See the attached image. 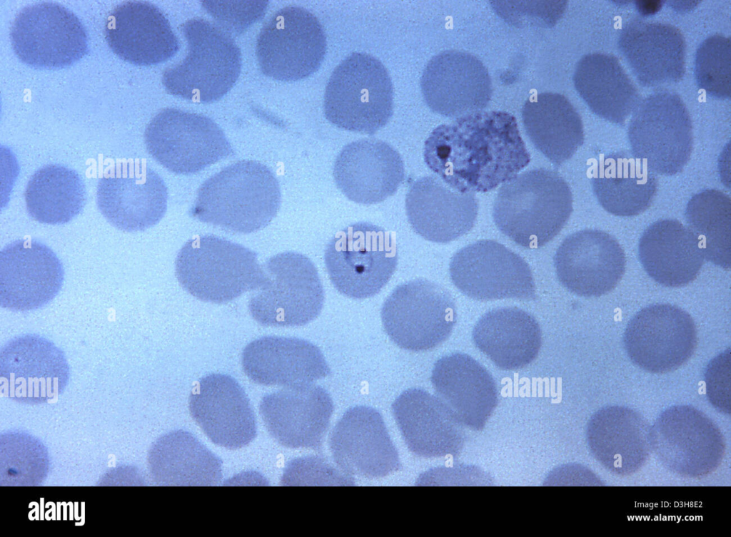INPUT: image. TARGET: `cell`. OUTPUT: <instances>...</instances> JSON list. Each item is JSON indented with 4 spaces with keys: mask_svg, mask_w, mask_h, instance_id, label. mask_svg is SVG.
Returning a JSON list of instances; mask_svg holds the SVG:
<instances>
[{
    "mask_svg": "<svg viewBox=\"0 0 731 537\" xmlns=\"http://www.w3.org/2000/svg\"><path fill=\"white\" fill-rule=\"evenodd\" d=\"M281 205L273 173L256 160L229 165L199 187L191 215L236 233H251L268 225Z\"/></svg>",
    "mask_w": 731,
    "mask_h": 537,
    "instance_id": "obj_2",
    "label": "cell"
},
{
    "mask_svg": "<svg viewBox=\"0 0 731 537\" xmlns=\"http://www.w3.org/2000/svg\"><path fill=\"white\" fill-rule=\"evenodd\" d=\"M241 363L251 380L266 386L313 384L331 372L321 349L297 337L266 336L256 339L243 349Z\"/></svg>",
    "mask_w": 731,
    "mask_h": 537,
    "instance_id": "obj_27",
    "label": "cell"
},
{
    "mask_svg": "<svg viewBox=\"0 0 731 537\" xmlns=\"http://www.w3.org/2000/svg\"><path fill=\"white\" fill-rule=\"evenodd\" d=\"M473 193H461L436 176L415 180L405 197V210L413 230L438 243L453 241L467 233L478 214Z\"/></svg>",
    "mask_w": 731,
    "mask_h": 537,
    "instance_id": "obj_29",
    "label": "cell"
},
{
    "mask_svg": "<svg viewBox=\"0 0 731 537\" xmlns=\"http://www.w3.org/2000/svg\"><path fill=\"white\" fill-rule=\"evenodd\" d=\"M405 177L403 161L388 143L363 138L345 145L333 166V178L350 200L376 204L393 195Z\"/></svg>",
    "mask_w": 731,
    "mask_h": 537,
    "instance_id": "obj_25",
    "label": "cell"
},
{
    "mask_svg": "<svg viewBox=\"0 0 731 537\" xmlns=\"http://www.w3.org/2000/svg\"><path fill=\"white\" fill-rule=\"evenodd\" d=\"M651 451L668 470L678 475L705 476L720 466L725 450L717 425L689 405L664 410L650 427Z\"/></svg>",
    "mask_w": 731,
    "mask_h": 537,
    "instance_id": "obj_13",
    "label": "cell"
},
{
    "mask_svg": "<svg viewBox=\"0 0 731 537\" xmlns=\"http://www.w3.org/2000/svg\"><path fill=\"white\" fill-rule=\"evenodd\" d=\"M144 139L153 158L176 174L196 173L232 153L225 133L213 120L176 108L156 115Z\"/></svg>",
    "mask_w": 731,
    "mask_h": 537,
    "instance_id": "obj_11",
    "label": "cell"
},
{
    "mask_svg": "<svg viewBox=\"0 0 731 537\" xmlns=\"http://www.w3.org/2000/svg\"><path fill=\"white\" fill-rule=\"evenodd\" d=\"M64 280L61 262L53 250L34 240H15L0 252V306L28 312L49 303Z\"/></svg>",
    "mask_w": 731,
    "mask_h": 537,
    "instance_id": "obj_18",
    "label": "cell"
},
{
    "mask_svg": "<svg viewBox=\"0 0 731 537\" xmlns=\"http://www.w3.org/2000/svg\"><path fill=\"white\" fill-rule=\"evenodd\" d=\"M324 259L338 292L351 298H368L376 295L395 270V237L372 223H353L336 233L326 246Z\"/></svg>",
    "mask_w": 731,
    "mask_h": 537,
    "instance_id": "obj_8",
    "label": "cell"
},
{
    "mask_svg": "<svg viewBox=\"0 0 731 537\" xmlns=\"http://www.w3.org/2000/svg\"><path fill=\"white\" fill-rule=\"evenodd\" d=\"M331 397L314 384L284 387L266 394L259 409L271 436L289 448H312L322 441L333 412Z\"/></svg>",
    "mask_w": 731,
    "mask_h": 537,
    "instance_id": "obj_26",
    "label": "cell"
},
{
    "mask_svg": "<svg viewBox=\"0 0 731 537\" xmlns=\"http://www.w3.org/2000/svg\"><path fill=\"white\" fill-rule=\"evenodd\" d=\"M627 136L632 154L654 173L675 175L691 156V118L682 98L673 92L661 91L641 100L632 113Z\"/></svg>",
    "mask_w": 731,
    "mask_h": 537,
    "instance_id": "obj_9",
    "label": "cell"
},
{
    "mask_svg": "<svg viewBox=\"0 0 731 537\" xmlns=\"http://www.w3.org/2000/svg\"><path fill=\"white\" fill-rule=\"evenodd\" d=\"M176 275L182 287L198 300L230 302L254 290L263 279L255 252L212 235L195 237L176 259Z\"/></svg>",
    "mask_w": 731,
    "mask_h": 537,
    "instance_id": "obj_4",
    "label": "cell"
},
{
    "mask_svg": "<svg viewBox=\"0 0 731 537\" xmlns=\"http://www.w3.org/2000/svg\"><path fill=\"white\" fill-rule=\"evenodd\" d=\"M268 1H203L224 31L241 34L265 14Z\"/></svg>",
    "mask_w": 731,
    "mask_h": 537,
    "instance_id": "obj_42",
    "label": "cell"
},
{
    "mask_svg": "<svg viewBox=\"0 0 731 537\" xmlns=\"http://www.w3.org/2000/svg\"><path fill=\"white\" fill-rule=\"evenodd\" d=\"M472 335L477 348L503 370H516L530 364L538 357L542 344L537 320L525 310L513 307L485 313Z\"/></svg>",
    "mask_w": 731,
    "mask_h": 537,
    "instance_id": "obj_34",
    "label": "cell"
},
{
    "mask_svg": "<svg viewBox=\"0 0 731 537\" xmlns=\"http://www.w3.org/2000/svg\"><path fill=\"white\" fill-rule=\"evenodd\" d=\"M522 118L534 146L555 165L569 160L583 143L581 118L561 94L545 92L530 98L523 107Z\"/></svg>",
    "mask_w": 731,
    "mask_h": 537,
    "instance_id": "obj_36",
    "label": "cell"
},
{
    "mask_svg": "<svg viewBox=\"0 0 731 537\" xmlns=\"http://www.w3.org/2000/svg\"><path fill=\"white\" fill-rule=\"evenodd\" d=\"M11 41L19 58L39 68L66 67L88 51V36L79 19L49 1L29 4L16 16Z\"/></svg>",
    "mask_w": 731,
    "mask_h": 537,
    "instance_id": "obj_14",
    "label": "cell"
},
{
    "mask_svg": "<svg viewBox=\"0 0 731 537\" xmlns=\"http://www.w3.org/2000/svg\"><path fill=\"white\" fill-rule=\"evenodd\" d=\"M423 158L448 185L473 193L508 181L530 160L515 118L504 111L478 112L438 126L425 142Z\"/></svg>",
    "mask_w": 731,
    "mask_h": 537,
    "instance_id": "obj_1",
    "label": "cell"
},
{
    "mask_svg": "<svg viewBox=\"0 0 731 537\" xmlns=\"http://www.w3.org/2000/svg\"><path fill=\"white\" fill-rule=\"evenodd\" d=\"M188 53L163 73L162 83L171 94L195 103H210L227 93L241 72V51L230 35L203 19L181 26Z\"/></svg>",
    "mask_w": 731,
    "mask_h": 537,
    "instance_id": "obj_6",
    "label": "cell"
},
{
    "mask_svg": "<svg viewBox=\"0 0 731 537\" xmlns=\"http://www.w3.org/2000/svg\"><path fill=\"white\" fill-rule=\"evenodd\" d=\"M618 47L643 87L673 84L684 76L685 40L681 31L672 24L632 19L620 33Z\"/></svg>",
    "mask_w": 731,
    "mask_h": 537,
    "instance_id": "obj_24",
    "label": "cell"
},
{
    "mask_svg": "<svg viewBox=\"0 0 731 537\" xmlns=\"http://www.w3.org/2000/svg\"><path fill=\"white\" fill-rule=\"evenodd\" d=\"M554 266L561 285L581 297H599L612 290L622 279L626 259L611 235L599 230L577 231L561 242Z\"/></svg>",
    "mask_w": 731,
    "mask_h": 537,
    "instance_id": "obj_20",
    "label": "cell"
},
{
    "mask_svg": "<svg viewBox=\"0 0 731 537\" xmlns=\"http://www.w3.org/2000/svg\"><path fill=\"white\" fill-rule=\"evenodd\" d=\"M393 111V88L384 65L373 56L353 52L333 70L327 83L323 112L338 128L373 134Z\"/></svg>",
    "mask_w": 731,
    "mask_h": 537,
    "instance_id": "obj_5",
    "label": "cell"
},
{
    "mask_svg": "<svg viewBox=\"0 0 731 537\" xmlns=\"http://www.w3.org/2000/svg\"><path fill=\"white\" fill-rule=\"evenodd\" d=\"M263 279L248 302L252 317L271 327L305 325L320 314L324 291L313 262L295 252L278 253L262 266Z\"/></svg>",
    "mask_w": 731,
    "mask_h": 537,
    "instance_id": "obj_7",
    "label": "cell"
},
{
    "mask_svg": "<svg viewBox=\"0 0 731 537\" xmlns=\"http://www.w3.org/2000/svg\"><path fill=\"white\" fill-rule=\"evenodd\" d=\"M420 88L433 112L458 118L485 108L493 91L482 61L458 50L444 51L431 58L423 70Z\"/></svg>",
    "mask_w": 731,
    "mask_h": 537,
    "instance_id": "obj_19",
    "label": "cell"
},
{
    "mask_svg": "<svg viewBox=\"0 0 731 537\" xmlns=\"http://www.w3.org/2000/svg\"><path fill=\"white\" fill-rule=\"evenodd\" d=\"M650 431L638 412L609 406L590 418L586 439L590 453L604 468L616 475L627 476L638 471L649 457Z\"/></svg>",
    "mask_w": 731,
    "mask_h": 537,
    "instance_id": "obj_32",
    "label": "cell"
},
{
    "mask_svg": "<svg viewBox=\"0 0 731 537\" xmlns=\"http://www.w3.org/2000/svg\"><path fill=\"white\" fill-rule=\"evenodd\" d=\"M63 350L37 334H24L6 342L0 349L2 392L9 397L42 401L62 391L69 378Z\"/></svg>",
    "mask_w": 731,
    "mask_h": 537,
    "instance_id": "obj_21",
    "label": "cell"
},
{
    "mask_svg": "<svg viewBox=\"0 0 731 537\" xmlns=\"http://www.w3.org/2000/svg\"><path fill=\"white\" fill-rule=\"evenodd\" d=\"M392 411L408 447L415 454L455 455L463 447V426L437 396L419 388L408 389L395 399Z\"/></svg>",
    "mask_w": 731,
    "mask_h": 537,
    "instance_id": "obj_31",
    "label": "cell"
},
{
    "mask_svg": "<svg viewBox=\"0 0 731 537\" xmlns=\"http://www.w3.org/2000/svg\"><path fill=\"white\" fill-rule=\"evenodd\" d=\"M167 200L163 180L142 160L116 163L104 171L97 185L99 210L124 231H141L157 224L166 211Z\"/></svg>",
    "mask_w": 731,
    "mask_h": 537,
    "instance_id": "obj_16",
    "label": "cell"
},
{
    "mask_svg": "<svg viewBox=\"0 0 731 537\" xmlns=\"http://www.w3.org/2000/svg\"><path fill=\"white\" fill-rule=\"evenodd\" d=\"M431 383L437 397L463 427L481 430L498 404L492 375L466 354L452 353L438 359Z\"/></svg>",
    "mask_w": 731,
    "mask_h": 537,
    "instance_id": "obj_30",
    "label": "cell"
},
{
    "mask_svg": "<svg viewBox=\"0 0 731 537\" xmlns=\"http://www.w3.org/2000/svg\"><path fill=\"white\" fill-rule=\"evenodd\" d=\"M327 48L318 19L307 9L286 6L263 25L256 40V56L262 72L274 79L296 81L318 70Z\"/></svg>",
    "mask_w": 731,
    "mask_h": 537,
    "instance_id": "obj_12",
    "label": "cell"
},
{
    "mask_svg": "<svg viewBox=\"0 0 731 537\" xmlns=\"http://www.w3.org/2000/svg\"><path fill=\"white\" fill-rule=\"evenodd\" d=\"M191 414L216 444L236 449L256 434V422L248 398L232 377L212 373L202 377L188 400Z\"/></svg>",
    "mask_w": 731,
    "mask_h": 537,
    "instance_id": "obj_23",
    "label": "cell"
},
{
    "mask_svg": "<svg viewBox=\"0 0 731 537\" xmlns=\"http://www.w3.org/2000/svg\"><path fill=\"white\" fill-rule=\"evenodd\" d=\"M573 82L590 109L610 122L624 125L640 101V93L618 59L592 53L578 62Z\"/></svg>",
    "mask_w": 731,
    "mask_h": 537,
    "instance_id": "obj_35",
    "label": "cell"
},
{
    "mask_svg": "<svg viewBox=\"0 0 731 537\" xmlns=\"http://www.w3.org/2000/svg\"><path fill=\"white\" fill-rule=\"evenodd\" d=\"M600 205L621 217L637 215L652 204L657 179L646 163L632 153L618 152L605 156L591 178Z\"/></svg>",
    "mask_w": 731,
    "mask_h": 537,
    "instance_id": "obj_37",
    "label": "cell"
},
{
    "mask_svg": "<svg viewBox=\"0 0 731 537\" xmlns=\"http://www.w3.org/2000/svg\"><path fill=\"white\" fill-rule=\"evenodd\" d=\"M730 349L720 354L707 366L705 372L707 394L710 402L720 412L730 413Z\"/></svg>",
    "mask_w": 731,
    "mask_h": 537,
    "instance_id": "obj_44",
    "label": "cell"
},
{
    "mask_svg": "<svg viewBox=\"0 0 731 537\" xmlns=\"http://www.w3.org/2000/svg\"><path fill=\"white\" fill-rule=\"evenodd\" d=\"M730 39L715 34L704 40L697 49L695 76L697 86L710 96L729 99L731 94Z\"/></svg>",
    "mask_w": 731,
    "mask_h": 537,
    "instance_id": "obj_41",
    "label": "cell"
},
{
    "mask_svg": "<svg viewBox=\"0 0 731 537\" xmlns=\"http://www.w3.org/2000/svg\"><path fill=\"white\" fill-rule=\"evenodd\" d=\"M380 315L390 339L412 352L428 350L443 342L456 320L455 305L449 292L425 279L397 286L385 300Z\"/></svg>",
    "mask_w": 731,
    "mask_h": 537,
    "instance_id": "obj_10",
    "label": "cell"
},
{
    "mask_svg": "<svg viewBox=\"0 0 731 537\" xmlns=\"http://www.w3.org/2000/svg\"><path fill=\"white\" fill-rule=\"evenodd\" d=\"M329 445L334 461L346 474L380 478L400 468L398 454L383 418L370 406L347 410L333 428Z\"/></svg>",
    "mask_w": 731,
    "mask_h": 537,
    "instance_id": "obj_22",
    "label": "cell"
},
{
    "mask_svg": "<svg viewBox=\"0 0 731 537\" xmlns=\"http://www.w3.org/2000/svg\"><path fill=\"white\" fill-rule=\"evenodd\" d=\"M156 480L169 486H213L221 479V461L191 434L178 430L162 437L151 456Z\"/></svg>",
    "mask_w": 731,
    "mask_h": 537,
    "instance_id": "obj_38",
    "label": "cell"
},
{
    "mask_svg": "<svg viewBox=\"0 0 731 537\" xmlns=\"http://www.w3.org/2000/svg\"><path fill=\"white\" fill-rule=\"evenodd\" d=\"M697 329L691 316L677 306L655 304L628 322L624 345L630 360L652 373L677 369L694 353Z\"/></svg>",
    "mask_w": 731,
    "mask_h": 537,
    "instance_id": "obj_17",
    "label": "cell"
},
{
    "mask_svg": "<svg viewBox=\"0 0 731 537\" xmlns=\"http://www.w3.org/2000/svg\"><path fill=\"white\" fill-rule=\"evenodd\" d=\"M283 481L294 485H353L352 479L343 475L324 459L309 456L296 459L287 467Z\"/></svg>",
    "mask_w": 731,
    "mask_h": 537,
    "instance_id": "obj_43",
    "label": "cell"
},
{
    "mask_svg": "<svg viewBox=\"0 0 731 537\" xmlns=\"http://www.w3.org/2000/svg\"><path fill=\"white\" fill-rule=\"evenodd\" d=\"M26 210L35 220L48 225L66 223L86 203V187L80 175L66 166L51 164L36 170L24 193Z\"/></svg>",
    "mask_w": 731,
    "mask_h": 537,
    "instance_id": "obj_39",
    "label": "cell"
},
{
    "mask_svg": "<svg viewBox=\"0 0 731 537\" xmlns=\"http://www.w3.org/2000/svg\"><path fill=\"white\" fill-rule=\"evenodd\" d=\"M106 39L123 60L138 66L167 61L178 51L179 44L171 25L155 5L138 1H124L109 16Z\"/></svg>",
    "mask_w": 731,
    "mask_h": 537,
    "instance_id": "obj_28",
    "label": "cell"
},
{
    "mask_svg": "<svg viewBox=\"0 0 731 537\" xmlns=\"http://www.w3.org/2000/svg\"><path fill=\"white\" fill-rule=\"evenodd\" d=\"M688 228L697 238L705 258L725 269L730 268L731 201L715 189L694 195L685 210Z\"/></svg>",
    "mask_w": 731,
    "mask_h": 537,
    "instance_id": "obj_40",
    "label": "cell"
},
{
    "mask_svg": "<svg viewBox=\"0 0 731 537\" xmlns=\"http://www.w3.org/2000/svg\"><path fill=\"white\" fill-rule=\"evenodd\" d=\"M638 256L647 275L669 287L692 282L705 259L692 232L672 219L657 220L645 229L639 241Z\"/></svg>",
    "mask_w": 731,
    "mask_h": 537,
    "instance_id": "obj_33",
    "label": "cell"
},
{
    "mask_svg": "<svg viewBox=\"0 0 731 537\" xmlns=\"http://www.w3.org/2000/svg\"><path fill=\"white\" fill-rule=\"evenodd\" d=\"M449 271L454 285L476 300H530L535 297L528 264L496 241L479 240L463 247L452 257Z\"/></svg>",
    "mask_w": 731,
    "mask_h": 537,
    "instance_id": "obj_15",
    "label": "cell"
},
{
    "mask_svg": "<svg viewBox=\"0 0 731 537\" xmlns=\"http://www.w3.org/2000/svg\"><path fill=\"white\" fill-rule=\"evenodd\" d=\"M573 195L558 173L538 168L516 175L500 188L493 216L498 228L518 245L539 248L563 228Z\"/></svg>",
    "mask_w": 731,
    "mask_h": 537,
    "instance_id": "obj_3",
    "label": "cell"
}]
</instances>
